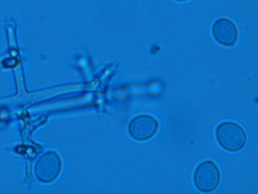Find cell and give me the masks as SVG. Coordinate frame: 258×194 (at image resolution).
Returning a JSON list of instances; mask_svg holds the SVG:
<instances>
[{"label": "cell", "instance_id": "6da1fadb", "mask_svg": "<svg viewBox=\"0 0 258 194\" xmlns=\"http://www.w3.org/2000/svg\"><path fill=\"white\" fill-rule=\"evenodd\" d=\"M216 136L219 144L231 152L240 151L246 143L247 136L244 129L233 122L220 124L216 129Z\"/></svg>", "mask_w": 258, "mask_h": 194}, {"label": "cell", "instance_id": "7a4b0ae2", "mask_svg": "<svg viewBox=\"0 0 258 194\" xmlns=\"http://www.w3.org/2000/svg\"><path fill=\"white\" fill-rule=\"evenodd\" d=\"M220 180V171L217 165L210 160L200 163L194 172V184L198 189L202 192H210L215 190Z\"/></svg>", "mask_w": 258, "mask_h": 194}, {"label": "cell", "instance_id": "3957f363", "mask_svg": "<svg viewBox=\"0 0 258 194\" xmlns=\"http://www.w3.org/2000/svg\"><path fill=\"white\" fill-rule=\"evenodd\" d=\"M212 32L215 39L223 45L232 46L237 38L236 26L231 20L226 18L217 20L213 24Z\"/></svg>", "mask_w": 258, "mask_h": 194}, {"label": "cell", "instance_id": "277c9868", "mask_svg": "<svg viewBox=\"0 0 258 194\" xmlns=\"http://www.w3.org/2000/svg\"><path fill=\"white\" fill-rule=\"evenodd\" d=\"M175 1L181 2V1H187V0H175Z\"/></svg>", "mask_w": 258, "mask_h": 194}]
</instances>
